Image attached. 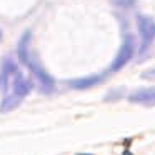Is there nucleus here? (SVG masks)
Listing matches in <instances>:
<instances>
[{"mask_svg": "<svg viewBox=\"0 0 155 155\" xmlns=\"http://www.w3.org/2000/svg\"><path fill=\"white\" fill-rule=\"evenodd\" d=\"M134 52H135L134 37H132V35H125L124 42H122L120 48H118L117 57L114 58V62H112V65H110L108 70H110V72H118L120 68H124L125 65L130 62V58L134 57Z\"/></svg>", "mask_w": 155, "mask_h": 155, "instance_id": "nucleus-3", "label": "nucleus"}, {"mask_svg": "<svg viewBox=\"0 0 155 155\" xmlns=\"http://www.w3.org/2000/svg\"><path fill=\"white\" fill-rule=\"evenodd\" d=\"M0 37H2V34H0Z\"/></svg>", "mask_w": 155, "mask_h": 155, "instance_id": "nucleus-9", "label": "nucleus"}, {"mask_svg": "<svg viewBox=\"0 0 155 155\" xmlns=\"http://www.w3.org/2000/svg\"><path fill=\"white\" fill-rule=\"evenodd\" d=\"M128 100L137 105H145V107H155V87L148 88H138L128 95Z\"/></svg>", "mask_w": 155, "mask_h": 155, "instance_id": "nucleus-5", "label": "nucleus"}, {"mask_svg": "<svg viewBox=\"0 0 155 155\" xmlns=\"http://www.w3.org/2000/svg\"><path fill=\"white\" fill-rule=\"evenodd\" d=\"M137 27H138V34H140V38H142L140 50L143 52L155 38V22H153V18L147 17V15H138Z\"/></svg>", "mask_w": 155, "mask_h": 155, "instance_id": "nucleus-4", "label": "nucleus"}, {"mask_svg": "<svg viewBox=\"0 0 155 155\" xmlns=\"http://www.w3.org/2000/svg\"><path fill=\"white\" fill-rule=\"evenodd\" d=\"M78 155H92V153H78Z\"/></svg>", "mask_w": 155, "mask_h": 155, "instance_id": "nucleus-8", "label": "nucleus"}, {"mask_svg": "<svg viewBox=\"0 0 155 155\" xmlns=\"http://www.w3.org/2000/svg\"><path fill=\"white\" fill-rule=\"evenodd\" d=\"M30 42H32V32L27 30L20 38V44H18V58L25 67L30 70V74L34 75V78L37 80L38 87L44 94H52L55 90V82L52 78V75H48V72L42 67L40 60L37 57H34L30 52Z\"/></svg>", "mask_w": 155, "mask_h": 155, "instance_id": "nucleus-2", "label": "nucleus"}, {"mask_svg": "<svg viewBox=\"0 0 155 155\" xmlns=\"http://www.w3.org/2000/svg\"><path fill=\"white\" fill-rule=\"evenodd\" d=\"M142 78H145V80H155V67L145 70L143 74H142Z\"/></svg>", "mask_w": 155, "mask_h": 155, "instance_id": "nucleus-7", "label": "nucleus"}, {"mask_svg": "<svg viewBox=\"0 0 155 155\" xmlns=\"http://www.w3.org/2000/svg\"><path fill=\"white\" fill-rule=\"evenodd\" d=\"M104 80V75H88V77H82V78H74V80H68V87L75 88V90H85V88H90L94 85L100 84Z\"/></svg>", "mask_w": 155, "mask_h": 155, "instance_id": "nucleus-6", "label": "nucleus"}, {"mask_svg": "<svg viewBox=\"0 0 155 155\" xmlns=\"http://www.w3.org/2000/svg\"><path fill=\"white\" fill-rule=\"evenodd\" d=\"M32 80L27 78L18 67L10 60L4 62V67L0 72V88H4V98L0 104V112H10L22 104L25 97L32 92Z\"/></svg>", "mask_w": 155, "mask_h": 155, "instance_id": "nucleus-1", "label": "nucleus"}]
</instances>
